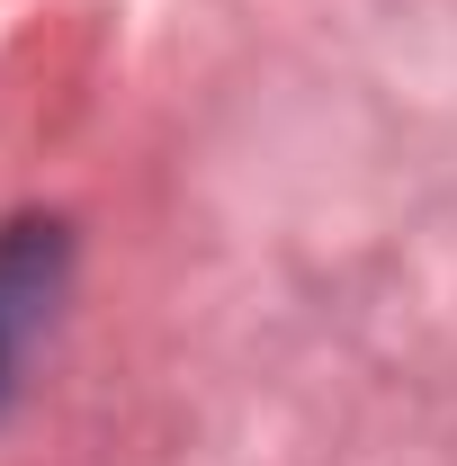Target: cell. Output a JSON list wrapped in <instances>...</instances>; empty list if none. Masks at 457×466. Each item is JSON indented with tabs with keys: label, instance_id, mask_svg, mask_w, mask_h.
Instances as JSON below:
<instances>
[{
	"label": "cell",
	"instance_id": "1",
	"mask_svg": "<svg viewBox=\"0 0 457 466\" xmlns=\"http://www.w3.org/2000/svg\"><path fill=\"white\" fill-rule=\"evenodd\" d=\"M63 279H72V233H63L55 216H18V225H0V412H9L27 359H36L46 323H55Z\"/></svg>",
	"mask_w": 457,
	"mask_h": 466
}]
</instances>
